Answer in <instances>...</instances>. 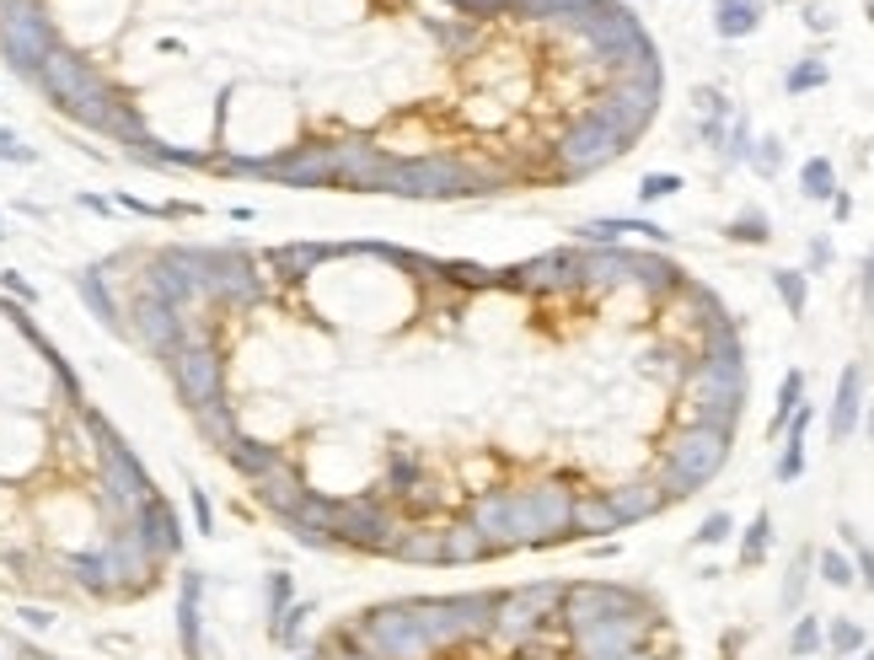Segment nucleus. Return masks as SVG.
Instances as JSON below:
<instances>
[{
	"label": "nucleus",
	"instance_id": "nucleus-1",
	"mask_svg": "<svg viewBox=\"0 0 874 660\" xmlns=\"http://www.w3.org/2000/svg\"><path fill=\"white\" fill-rule=\"evenodd\" d=\"M730 446H735V435L730 430H713V424H681L676 435L666 441V456H660V489L666 499H692L703 484H713L719 473H724V462H730Z\"/></svg>",
	"mask_w": 874,
	"mask_h": 660
},
{
	"label": "nucleus",
	"instance_id": "nucleus-2",
	"mask_svg": "<svg viewBox=\"0 0 874 660\" xmlns=\"http://www.w3.org/2000/svg\"><path fill=\"white\" fill-rule=\"evenodd\" d=\"M338 628H343V639H349L354 650H365L371 660H440L435 645L424 639V628H418L408 602L365 607V613H354V618L338 623Z\"/></svg>",
	"mask_w": 874,
	"mask_h": 660
},
{
	"label": "nucleus",
	"instance_id": "nucleus-3",
	"mask_svg": "<svg viewBox=\"0 0 874 660\" xmlns=\"http://www.w3.org/2000/svg\"><path fill=\"white\" fill-rule=\"evenodd\" d=\"M564 591L569 580H532V585H515V591H500V613H494V645H521L542 634L547 623H558L564 613Z\"/></svg>",
	"mask_w": 874,
	"mask_h": 660
},
{
	"label": "nucleus",
	"instance_id": "nucleus-4",
	"mask_svg": "<svg viewBox=\"0 0 874 660\" xmlns=\"http://www.w3.org/2000/svg\"><path fill=\"white\" fill-rule=\"evenodd\" d=\"M623 151H627L623 129L607 125L596 108H585L580 119H575V125L553 140V162H558V177H590V172L612 166Z\"/></svg>",
	"mask_w": 874,
	"mask_h": 660
},
{
	"label": "nucleus",
	"instance_id": "nucleus-5",
	"mask_svg": "<svg viewBox=\"0 0 874 660\" xmlns=\"http://www.w3.org/2000/svg\"><path fill=\"white\" fill-rule=\"evenodd\" d=\"M655 602L638 591V585H612V580H569L564 591V613H558V628L575 634V628H590V623L607 618H633V613H649Z\"/></svg>",
	"mask_w": 874,
	"mask_h": 660
},
{
	"label": "nucleus",
	"instance_id": "nucleus-6",
	"mask_svg": "<svg viewBox=\"0 0 874 660\" xmlns=\"http://www.w3.org/2000/svg\"><path fill=\"white\" fill-rule=\"evenodd\" d=\"M660 628H666V623H660V607H649V613H633V618H607V623H590V628H575V634H564V639H569V656L575 660H607V656L644 650Z\"/></svg>",
	"mask_w": 874,
	"mask_h": 660
},
{
	"label": "nucleus",
	"instance_id": "nucleus-7",
	"mask_svg": "<svg viewBox=\"0 0 874 660\" xmlns=\"http://www.w3.org/2000/svg\"><path fill=\"white\" fill-rule=\"evenodd\" d=\"M0 48L11 59V71L22 76H39V65L54 54V28L39 11V0H11L6 6V22H0Z\"/></svg>",
	"mask_w": 874,
	"mask_h": 660
},
{
	"label": "nucleus",
	"instance_id": "nucleus-8",
	"mask_svg": "<svg viewBox=\"0 0 874 660\" xmlns=\"http://www.w3.org/2000/svg\"><path fill=\"white\" fill-rule=\"evenodd\" d=\"M167 366H172V381H177V392H183L188 409H205V403H220V398H226V360H220L215 344H183Z\"/></svg>",
	"mask_w": 874,
	"mask_h": 660
},
{
	"label": "nucleus",
	"instance_id": "nucleus-9",
	"mask_svg": "<svg viewBox=\"0 0 874 660\" xmlns=\"http://www.w3.org/2000/svg\"><path fill=\"white\" fill-rule=\"evenodd\" d=\"M408 607H414L424 639L435 645V656L472 645V634H467V623H461V613H457V596H408Z\"/></svg>",
	"mask_w": 874,
	"mask_h": 660
},
{
	"label": "nucleus",
	"instance_id": "nucleus-10",
	"mask_svg": "<svg viewBox=\"0 0 874 660\" xmlns=\"http://www.w3.org/2000/svg\"><path fill=\"white\" fill-rule=\"evenodd\" d=\"M859 419H864V366H859V360H848V366H842V376H837L832 419H827V435H832V446L853 441Z\"/></svg>",
	"mask_w": 874,
	"mask_h": 660
},
{
	"label": "nucleus",
	"instance_id": "nucleus-11",
	"mask_svg": "<svg viewBox=\"0 0 874 660\" xmlns=\"http://www.w3.org/2000/svg\"><path fill=\"white\" fill-rule=\"evenodd\" d=\"M199 602H205V575H199V570H183V585H177V645H183V660H205Z\"/></svg>",
	"mask_w": 874,
	"mask_h": 660
},
{
	"label": "nucleus",
	"instance_id": "nucleus-12",
	"mask_svg": "<svg viewBox=\"0 0 874 660\" xmlns=\"http://www.w3.org/2000/svg\"><path fill=\"white\" fill-rule=\"evenodd\" d=\"M134 532L140 542L156 553V559H172V553H183V527H177V516H172L167 499H145L140 510H134Z\"/></svg>",
	"mask_w": 874,
	"mask_h": 660
},
{
	"label": "nucleus",
	"instance_id": "nucleus-13",
	"mask_svg": "<svg viewBox=\"0 0 874 660\" xmlns=\"http://www.w3.org/2000/svg\"><path fill=\"white\" fill-rule=\"evenodd\" d=\"M607 505L618 510V521H623V527H633V521H649V516H660L670 499H666V489H660L655 478H633V484L607 489Z\"/></svg>",
	"mask_w": 874,
	"mask_h": 660
},
{
	"label": "nucleus",
	"instance_id": "nucleus-14",
	"mask_svg": "<svg viewBox=\"0 0 874 660\" xmlns=\"http://www.w3.org/2000/svg\"><path fill=\"white\" fill-rule=\"evenodd\" d=\"M226 456H231V467H237L248 484H263L269 473H280V467H285V452H280V446L252 441V435H237V441L226 446Z\"/></svg>",
	"mask_w": 874,
	"mask_h": 660
},
{
	"label": "nucleus",
	"instance_id": "nucleus-15",
	"mask_svg": "<svg viewBox=\"0 0 874 660\" xmlns=\"http://www.w3.org/2000/svg\"><path fill=\"white\" fill-rule=\"evenodd\" d=\"M306 495H312V489H306V478H301V473H291V467H280V473H269V478L258 484L263 510H274L280 521H291L295 510L306 505Z\"/></svg>",
	"mask_w": 874,
	"mask_h": 660
},
{
	"label": "nucleus",
	"instance_id": "nucleus-16",
	"mask_svg": "<svg viewBox=\"0 0 874 660\" xmlns=\"http://www.w3.org/2000/svg\"><path fill=\"white\" fill-rule=\"evenodd\" d=\"M810 424H816V403H799V413H794L789 430H784L778 467H773V478H778V484H794V478L805 473V435H810Z\"/></svg>",
	"mask_w": 874,
	"mask_h": 660
},
{
	"label": "nucleus",
	"instance_id": "nucleus-17",
	"mask_svg": "<svg viewBox=\"0 0 874 660\" xmlns=\"http://www.w3.org/2000/svg\"><path fill=\"white\" fill-rule=\"evenodd\" d=\"M575 537H607V532H623L618 510L607 505V489H590V495H575V521H569Z\"/></svg>",
	"mask_w": 874,
	"mask_h": 660
},
{
	"label": "nucleus",
	"instance_id": "nucleus-18",
	"mask_svg": "<svg viewBox=\"0 0 874 660\" xmlns=\"http://www.w3.org/2000/svg\"><path fill=\"white\" fill-rule=\"evenodd\" d=\"M762 28V0H713V33L719 39H751Z\"/></svg>",
	"mask_w": 874,
	"mask_h": 660
},
{
	"label": "nucleus",
	"instance_id": "nucleus-19",
	"mask_svg": "<svg viewBox=\"0 0 874 660\" xmlns=\"http://www.w3.org/2000/svg\"><path fill=\"white\" fill-rule=\"evenodd\" d=\"M810 575H816V548H799L789 559V575H784V591H778V607L784 613H799L805 607V591H810Z\"/></svg>",
	"mask_w": 874,
	"mask_h": 660
},
{
	"label": "nucleus",
	"instance_id": "nucleus-20",
	"mask_svg": "<svg viewBox=\"0 0 874 660\" xmlns=\"http://www.w3.org/2000/svg\"><path fill=\"white\" fill-rule=\"evenodd\" d=\"M194 424L205 430V435L215 441V446H220V452H226V446H231V441L242 435V430H237V409H231L226 398H220V403H205V409H194Z\"/></svg>",
	"mask_w": 874,
	"mask_h": 660
},
{
	"label": "nucleus",
	"instance_id": "nucleus-21",
	"mask_svg": "<svg viewBox=\"0 0 874 660\" xmlns=\"http://www.w3.org/2000/svg\"><path fill=\"white\" fill-rule=\"evenodd\" d=\"M767 548H773V510H756L751 527L741 532V570H762Z\"/></svg>",
	"mask_w": 874,
	"mask_h": 660
},
{
	"label": "nucleus",
	"instance_id": "nucleus-22",
	"mask_svg": "<svg viewBox=\"0 0 874 660\" xmlns=\"http://www.w3.org/2000/svg\"><path fill=\"white\" fill-rule=\"evenodd\" d=\"M799 194H805V199H816V205H832V194H837L832 156H810V162L799 166Z\"/></svg>",
	"mask_w": 874,
	"mask_h": 660
},
{
	"label": "nucleus",
	"instance_id": "nucleus-23",
	"mask_svg": "<svg viewBox=\"0 0 874 660\" xmlns=\"http://www.w3.org/2000/svg\"><path fill=\"white\" fill-rule=\"evenodd\" d=\"M483 559H494V553H489V542L472 532L467 521L446 527V564H483Z\"/></svg>",
	"mask_w": 874,
	"mask_h": 660
},
{
	"label": "nucleus",
	"instance_id": "nucleus-24",
	"mask_svg": "<svg viewBox=\"0 0 874 660\" xmlns=\"http://www.w3.org/2000/svg\"><path fill=\"white\" fill-rule=\"evenodd\" d=\"M827 650V623L816 618V613H799L789 628V656L794 660H816Z\"/></svg>",
	"mask_w": 874,
	"mask_h": 660
},
{
	"label": "nucleus",
	"instance_id": "nucleus-25",
	"mask_svg": "<svg viewBox=\"0 0 874 660\" xmlns=\"http://www.w3.org/2000/svg\"><path fill=\"white\" fill-rule=\"evenodd\" d=\"M312 613H317L312 602H291L280 618H269V645H280V650H301V628H306Z\"/></svg>",
	"mask_w": 874,
	"mask_h": 660
},
{
	"label": "nucleus",
	"instance_id": "nucleus-26",
	"mask_svg": "<svg viewBox=\"0 0 874 660\" xmlns=\"http://www.w3.org/2000/svg\"><path fill=\"white\" fill-rule=\"evenodd\" d=\"M799 403H805V371H789L784 381H778V403H773V424H767L773 441L789 430V419L799 413Z\"/></svg>",
	"mask_w": 874,
	"mask_h": 660
},
{
	"label": "nucleus",
	"instance_id": "nucleus-27",
	"mask_svg": "<svg viewBox=\"0 0 874 660\" xmlns=\"http://www.w3.org/2000/svg\"><path fill=\"white\" fill-rule=\"evenodd\" d=\"M827 650L837 660H853L859 650H870V634H864V623L853 618H827Z\"/></svg>",
	"mask_w": 874,
	"mask_h": 660
},
{
	"label": "nucleus",
	"instance_id": "nucleus-28",
	"mask_svg": "<svg viewBox=\"0 0 874 660\" xmlns=\"http://www.w3.org/2000/svg\"><path fill=\"white\" fill-rule=\"evenodd\" d=\"M773 290H778L789 317H805V306H810V274L805 269H773Z\"/></svg>",
	"mask_w": 874,
	"mask_h": 660
},
{
	"label": "nucleus",
	"instance_id": "nucleus-29",
	"mask_svg": "<svg viewBox=\"0 0 874 660\" xmlns=\"http://www.w3.org/2000/svg\"><path fill=\"white\" fill-rule=\"evenodd\" d=\"M724 237L741 242V248H767V242H773V220H767L762 209H741V215L724 226Z\"/></svg>",
	"mask_w": 874,
	"mask_h": 660
},
{
	"label": "nucleus",
	"instance_id": "nucleus-30",
	"mask_svg": "<svg viewBox=\"0 0 874 660\" xmlns=\"http://www.w3.org/2000/svg\"><path fill=\"white\" fill-rule=\"evenodd\" d=\"M76 290H81V301L108 323V328H124V317H119V306H113V295H108V285H102L97 269H91V274H76Z\"/></svg>",
	"mask_w": 874,
	"mask_h": 660
},
{
	"label": "nucleus",
	"instance_id": "nucleus-31",
	"mask_svg": "<svg viewBox=\"0 0 874 660\" xmlns=\"http://www.w3.org/2000/svg\"><path fill=\"white\" fill-rule=\"evenodd\" d=\"M837 532H842V548H848V559H853V575H859V585L874 596V548L859 537V527H853V521H842Z\"/></svg>",
	"mask_w": 874,
	"mask_h": 660
},
{
	"label": "nucleus",
	"instance_id": "nucleus-32",
	"mask_svg": "<svg viewBox=\"0 0 874 660\" xmlns=\"http://www.w3.org/2000/svg\"><path fill=\"white\" fill-rule=\"evenodd\" d=\"M827 76H832V71H827V59H821V54H810V59L789 65V76H784V91H789V97L821 91V86H827Z\"/></svg>",
	"mask_w": 874,
	"mask_h": 660
},
{
	"label": "nucleus",
	"instance_id": "nucleus-33",
	"mask_svg": "<svg viewBox=\"0 0 874 660\" xmlns=\"http://www.w3.org/2000/svg\"><path fill=\"white\" fill-rule=\"evenodd\" d=\"M816 570H821V580H827V585H837V591H853V585H859L848 548H816Z\"/></svg>",
	"mask_w": 874,
	"mask_h": 660
},
{
	"label": "nucleus",
	"instance_id": "nucleus-34",
	"mask_svg": "<svg viewBox=\"0 0 874 660\" xmlns=\"http://www.w3.org/2000/svg\"><path fill=\"white\" fill-rule=\"evenodd\" d=\"M784 140L778 134H762V140H751V166H756V177H778L784 172Z\"/></svg>",
	"mask_w": 874,
	"mask_h": 660
},
{
	"label": "nucleus",
	"instance_id": "nucleus-35",
	"mask_svg": "<svg viewBox=\"0 0 874 660\" xmlns=\"http://www.w3.org/2000/svg\"><path fill=\"white\" fill-rule=\"evenodd\" d=\"M687 183L676 177V172H644L638 177V205H660V199H676Z\"/></svg>",
	"mask_w": 874,
	"mask_h": 660
},
{
	"label": "nucleus",
	"instance_id": "nucleus-36",
	"mask_svg": "<svg viewBox=\"0 0 874 660\" xmlns=\"http://www.w3.org/2000/svg\"><path fill=\"white\" fill-rule=\"evenodd\" d=\"M735 537V516L730 510H713V516H703V527L692 532V548H719V542H730Z\"/></svg>",
	"mask_w": 874,
	"mask_h": 660
},
{
	"label": "nucleus",
	"instance_id": "nucleus-37",
	"mask_svg": "<svg viewBox=\"0 0 874 660\" xmlns=\"http://www.w3.org/2000/svg\"><path fill=\"white\" fill-rule=\"evenodd\" d=\"M692 108H698L703 119H724V125L735 119V113H730V97H724L719 86H692Z\"/></svg>",
	"mask_w": 874,
	"mask_h": 660
},
{
	"label": "nucleus",
	"instance_id": "nucleus-38",
	"mask_svg": "<svg viewBox=\"0 0 874 660\" xmlns=\"http://www.w3.org/2000/svg\"><path fill=\"white\" fill-rule=\"evenodd\" d=\"M291 602H295V580L291 575H269V580H263V607H269V618H280Z\"/></svg>",
	"mask_w": 874,
	"mask_h": 660
},
{
	"label": "nucleus",
	"instance_id": "nucleus-39",
	"mask_svg": "<svg viewBox=\"0 0 874 660\" xmlns=\"http://www.w3.org/2000/svg\"><path fill=\"white\" fill-rule=\"evenodd\" d=\"M323 660H371V656H365V650H354V645L343 639V628H334V634H328V650H323Z\"/></svg>",
	"mask_w": 874,
	"mask_h": 660
},
{
	"label": "nucleus",
	"instance_id": "nucleus-40",
	"mask_svg": "<svg viewBox=\"0 0 874 660\" xmlns=\"http://www.w3.org/2000/svg\"><path fill=\"white\" fill-rule=\"evenodd\" d=\"M827 269H832V242L816 237V242H810V269H805V274H827Z\"/></svg>",
	"mask_w": 874,
	"mask_h": 660
},
{
	"label": "nucleus",
	"instance_id": "nucleus-41",
	"mask_svg": "<svg viewBox=\"0 0 874 660\" xmlns=\"http://www.w3.org/2000/svg\"><path fill=\"white\" fill-rule=\"evenodd\" d=\"M859 301H864V312H874V248L864 258V269H859Z\"/></svg>",
	"mask_w": 874,
	"mask_h": 660
},
{
	"label": "nucleus",
	"instance_id": "nucleus-42",
	"mask_svg": "<svg viewBox=\"0 0 874 660\" xmlns=\"http://www.w3.org/2000/svg\"><path fill=\"white\" fill-rule=\"evenodd\" d=\"M0 162H33V151H28V145H17V134H6V129H0Z\"/></svg>",
	"mask_w": 874,
	"mask_h": 660
},
{
	"label": "nucleus",
	"instance_id": "nucleus-43",
	"mask_svg": "<svg viewBox=\"0 0 874 660\" xmlns=\"http://www.w3.org/2000/svg\"><path fill=\"white\" fill-rule=\"evenodd\" d=\"M194 521H199V532H215V510H209L205 489H194Z\"/></svg>",
	"mask_w": 874,
	"mask_h": 660
},
{
	"label": "nucleus",
	"instance_id": "nucleus-44",
	"mask_svg": "<svg viewBox=\"0 0 874 660\" xmlns=\"http://www.w3.org/2000/svg\"><path fill=\"white\" fill-rule=\"evenodd\" d=\"M805 28H810V33H832V11L810 6V11H805Z\"/></svg>",
	"mask_w": 874,
	"mask_h": 660
},
{
	"label": "nucleus",
	"instance_id": "nucleus-45",
	"mask_svg": "<svg viewBox=\"0 0 874 660\" xmlns=\"http://www.w3.org/2000/svg\"><path fill=\"white\" fill-rule=\"evenodd\" d=\"M22 623H28V628H54V613H48V607H22Z\"/></svg>",
	"mask_w": 874,
	"mask_h": 660
},
{
	"label": "nucleus",
	"instance_id": "nucleus-46",
	"mask_svg": "<svg viewBox=\"0 0 874 660\" xmlns=\"http://www.w3.org/2000/svg\"><path fill=\"white\" fill-rule=\"evenodd\" d=\"M832 215H837V220H848V215H853V199H848L842 188H837V194H832Z\"/></svg>",
	"mask_w": 874,
	"mask_h": 660
},
{
	"label": "nucleus",
	"instance_id": "nucleus-47",
	"mask_svg": "<svg viewBox=\"0 0 874 660\" xmlns=\"http://www.w3.org/2000/svg\"><path fill=\"white\" fill-rule=\"evenodd\" d=\"M607 660H670V656H660V650H649V645H644V650H627V656H607Z\"/></svg>",
	"mask_w": 874,
	"mask_h": 660
},
{
	"label": "nucleus",
	"instance_id": "nucleus-48",
	"mask_svg": "<svg viewBox=\"0 0 874 660\" xmlns=\"http://www.w3.org/2000/svg\"><path fill=\"white\" fill-rule=\"evenodd\" d=\"M0 660H22V650H17V639H11V634H0Z\"/></svg>",
	"mask_w": 874,
	"mask_h": 660
},
{
	"label": "nucleus",
	"instance_id": "nucleus-49",
	"mask_svg": "<svg viewBox=\"0 0 874 660\" xmlns=\"http://www.w3.org/2000/svg\"><path fill=\"white\" fill-rule=\"evenodd\" d=\"M6 290H17L22 301H33V285H28V280H17V274H6Z\"/></svg>",
	"mask_w": 874,
	"mask_h": 660
},
{
	"label": "nucleus",
	"instance_id": "nucleus-50",
	"mask_svg": "<svg viewBox=\"0 0 874 660\" xmlns=\"http://www.w3.org/2000/svg\"><path fill=\"white\" fill-rule=\"evenodd\" d=\"M864 430H870V441H874V403H864Z\"/></svg>",
	"mask_w": 874,
	"mask_h": 660
},
{
	"label": "nucleus",
	"instance_id": "nucleus-51",
	"mask_svg": "<svg viewBox=\"0 0 874 660\" xmlns=\"http://www.w3.org/2000/svg\"><path fill=\"white\" fill-rule=\"evenodd\" d=\"M853 660H874V650H859V656H853Z\"/></svg>",
	"mask_w": 874,
	"mask_h": 660
}]
</instances>
